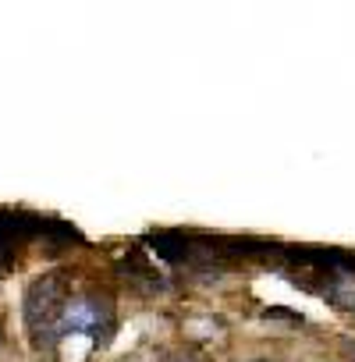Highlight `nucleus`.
<instances>
[{"label": "nucleus", "instance_id": "f257e3e1", "mask_svg": "<svg viewBox=\"0 0 355 362\" xmlns=\"http://www.w3.org/2000/svg\"><path fill=\"white\" fill-rule=\"evenodd\" d=\"M110 320V305L100 302L96 295H78V298H68L57 323H54V334L61 341H71V337H100V327Z\"/></svg>", "mask_w": 355, "mask_h": 362}, {"label": "nucleus", "instance_id": "f03ea898", "mask_svg": "<svg viewBox=\"0 0 355 362\" xmlns=\"http://www.w3.org/2000/svg\"><path fill=\"white\" fill-rule=\"evenodd\" d=\"M64 302H68L64 277H61V274L40 277V281L29 288V298H25V320H29V330H33L36 337H40V334H54V323H57Z\"/></svg>", "mask_w": 355, "mask_h": 362}]
</instances>
